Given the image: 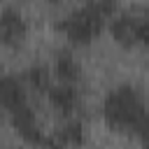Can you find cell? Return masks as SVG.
Returning <instances> with one entry per match:
<instances>
[{
    "label": "cell",
    "mask_w": 149,
    "mask_h": 149,
    "mask_svg": "<svg viewBox=\"0 0 149 149\" xmlns=\"http://www.w3.org/2000/svg\"><path fill=\"white\" fill-rule=\"evenodd\" d=\"M16 149H21V147H16Z\"/></svg>",
    "instance_id": "2e32d148"
},
{
    "label": "cell",
    "mask_w": 149,
    "mask_h": 149,
    "mask_svg": "<svg viewBox=\"0 0 149 149\" xmlns=\"http://www.w3.org/2000/svg\"><path fill=\"white\" fill-rule=\"evenodd\" d=\"M84 5H86V7H91L95 14H100L102 19L114 16V14H116V9H119V2H116V0H86Z\"/></svg>",
    "instance_id": "8fae6325"
},
{
    "label": "cell",
    "mask_w": 149,
    "mask_h": 149,
    "mask_svg": "<svg viewBox=\"0 0 149 149\" xmlns=\"http://www.w3.org/2000/svg\"><path fill=\"white\" fill-rule=\"evenodd\" d=\"M105 21L100 14H95L91 7L81 5L77 12H72L70 16H65L63 21L56 23V30L65 33V37L74 44H88L93 37L100 35V30L105 28Z\"/></svg>",
    "instance_id": "7a4b0ae2"
},
{
    "label": "cell",
    "mask_w": 149,
    "mask_h": 149,
    "mask_svg": "<svg viewBox=\"0 0 149 149\" xmlns=\"http://www.w3.org/2000/svg\"><path fill=\"white\" fill-rule=\"evenodd\" d=\"M137 23H140V16L123 12V14H116L112 19L109 33L121 47H133V44H137Z\"/></svg>",
    "instance_id": "5b68a950"
},
{
    "label": "cell",
    "mask_w": 149,
    "mask_h": 149,
    "mask_svg": "<svg viewBox=\"0 0 149 149\" xmlns=\"http://www.w3.org/2000/svg\"><path fill=\"white\" fill-rule=\"evenodd\" d=\"M137 42L149 47V16L140 19V23H137Z\"/></svg>",
    "instance_id": "7c38bea8"
},
{
    "label": "cell",
    "mask_w": 149,
    "mask_h": 149,
    "mask_svg": "<svg viewBox=\"0 0 149 149\" xmlns=\"http://www.w3.org/2000/svg\"><path fill=\"white\" fill-rule=\"evenodd\" d=\"M47 2H61V0H47Z\"/></svg>",
    "instance_id": "9a60e30c"
},
{
    "label": "cell",
    "mask_w": 149,
    "mask_h": 149,
    "mask_svg": "<svg viewBox=\"0 0 149 149\" xmlns=\"http://www.w3.org/2000/svg\"><path fill=\"white\" fill-rule=\"evenodd\" d=\"M28 33V23L23 14L14 7H5L0 14V40L9 47H19Z\"/></svg>",
    "instance_id": "277c9868"
},
{
    "label": "cell",
    "mask_w": 149,
    "mask_h": 149,
    "mask_svg": "<svg viewBox=\"0 0 149 149\" xmlns=\"http://www.w3.org/2000/svg\"><path fill=\"white\" fill-rule=\"evenodd\" d=\"M135 133H137V137L142 140V147H144V149H149V112H147V116L142 119V123L137 126V130H135Z\"/></svg>",
    "instance_id": "4fadbf2b"
},
{
    "label": "cell",
    "mask_w": 149,
    "mask_h": 149,
    "mask_svg": "<svg viewBox=\"0 0 149 149\" xmlns=\"http://www.w3.org/2000/svg\"><path fill=\"white\" fill-rule=\"evenodd\" d=\"M26 79L30 81V86L35 91H49L51 88V74L44 65H33L28 72H26Z\"/></svg>",
    "instance_id": "30bf717a"
},
{
    "label": "cell",
    "mask_w": 149,
    "mask_h": 149,
    "mask_svg": "<svg viewBox=\"0 0 149 149\" xmlns=\"http://www.w3.org/2000/svg\"><path fill=\"white\" fill-rule=\"evenodd\" d=\"M9 116H12V126L16 128V133H19L28 144L42 147V142H44L47 135H44L42 128L37 126V116H35V112H33L30 105H23V107L9 112Z\"/></svg>",
    "instance_id": "3957f363"
},
{
    "label": "cell",
    "mask_w": 149,
    "mask_h": 149,
    "mask_svg": "<svg viewBox=\"0 0 149 149\" xmlns=\"http://www.w3.org/2000/svg\"><path fill=\"white\" fill-rule=\"evenodd\" d=\"M47 93H49V102H51L58 112H63V114H70V112L74 109V105H77V91H74L72 84L51 86Z\"/></svg>",
    "instance_id": "52a82bcc"
},
{
    "label": "cell",
    "mask_w": 149,
    "mask_h": 149,
    "mask_svg": "<svg viewBox=\"0 0 149 149\" xmlns=\"http://www.w3.org/2000/svg\"><path fill=\"white\" fill-rule=\"evenodd\" d=\"M0 105L7 112H14V109L28 105V95H26V88L19 81V77H12V74L0 77Z\"/></svg>",
    "instance_id": "8992f818"
},
{
    "label": "cell",
    "mask_w": 149,
    "mask_h": 149,
    "mask_svg": "<svg viewBox=\"0 0 149 149\" xmlns=\"http://www.w3.org/2000/svg\"><path fill=\"white\" fill-rule=\"evenodd\" d=\"M56 135L61 137V142H63L65 147H79V144L84 142V126H81V121L72 119V121H68Z\"/></svg>",
    "instance_id": "9c48e42d"
},
{
    "label": "cell",
    "mask_w": 149,
    "mask_h": 149,
    "mask_svg": "<svg viewBox=\"0 0 149 149\" xmlns=\"http://www.w3.org/2000/svg\"><path fill=\"white\" fill-rule=\"evenodd\" d=\"M54 72H56V77H58L63 84H74V81H79V77H81V68H79V63H77L74 56L68 54V51H63V54L56 58Z\"/></svg>",
    "instance_id": "ba28073f"
},
{
    "label": "cell",
    "mask_w": 149,
    "mask_h": 149,
    "mask_svg": "<svg viewBox=\"0 0 149 149\" xmlns=\"http://www.w3.org/2000/svg\"><path fill=\"white\" fill-rule=\"evenodd\" d=\"M102 114L109 128L121 130V133H135L142 119L147 116V107L137 88L123 84L107 93L102 102Z\"/></svg>",
    "instance_id": "6da1fadb"
},
{
    "label": "cell",
    "mask_w": 149,
    "mask_h": 149,
    "mask_svg": "<svg viewBox=\"0 0 149 149\" xmlns=\"http://www.w3.org/2000/svg\"><path fill=\"white\" fill-rule=\"evenodd\" d=\"M40 149H65V144L61 142V137H58V135H47Z\"/></svg>",
    "instance_id": "5bb4252c"
}]
</instances>
